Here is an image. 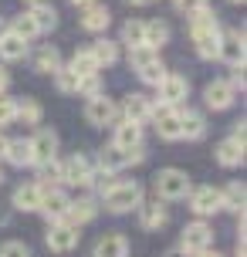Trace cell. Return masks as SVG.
Wrapping results in <instances>:
<instances>
[{
  "mask_svg": "<svg viewBox=\"0 0 247 257\" xmlns=\"http://www.w3.org/2000/svg\"><path fill=\"white\" fill-rule=\"evenodd\" d=\"M234 257H247V244H244V237H237V247H234Z\"/></svg>",
  "mask_w": 247,
  "mask_h": 257,
  "instance_id": "obj_47",
  "label": "cell"
},
{
  "mask_svg": "<svg viewBox=\"0 0 247 257\" xmlns=\"http://www.w3.org/2000/svg\"><path fill=\"white\" fill-rule=\"evenodd\" d=\"M4 159L11 166L24 169V166H34L31 163V139H7V149H4Z\"/></svg>",
  "mask_w": 247,
  "mask_h": 257,
  "instance_id": "obj_21",
  "label": "cell"
},
{
  "mask_svg": "<svg viewBox=\"0 0 247 257\" xmlns=\"http://www.w3.org/2000/svg\"><path fill=\"white\" fill-rule=\"evenodd\" d=\"M68 203H71V200H68L61 190H44L41 193V203H38V213H44V217L54 223V220L68 217Z\"/></svg>",
  "mask_w": 247,
  "mask_h": 257,
  "instance_id": "obj_13",
  "label": "cell"
},
{
  "mask_svg": "<svg viewBox=\"0 0 247 257\" xmlns=\"http://www.w3.org/2000/svg\"><path fill=\"white\" fill-rule=\"evenodd\" d=\"M203 136H207V118L200 112H180V139L200 142Z\"/></svg>",
  "mask_w": 247,
  "mask_h": 257,
  "instance_id": "obj_17",
  "label": "cell"
},
{
  "mask_svg": "<svg viewBox=\"0 0 247 257\" xmlns=\"http://www.w3.org/2000/svg\"><path fill=\"white\" fill-rule=\"evenodd\" d=\"M220 200H223V210H244V200H247V190H244V183H227L220 190Z\"/></svg>",
  "mask_w": 247,
  "mask_h": 257,
  "instance_id": "obj_28",
  "label": "cell"
},
{
  "mask_svg": "<svg viewBox=\"0 0 247 257\" xmlns=\"http://www.w3.org/2000/svg\"><path fill=\"white\" fill-rule=\"evenodd\" d=\"M210 244H213V230H210L203 220H196V223H186V227H183V233H180V250L186 257L207 250Z\"/></svg>",
  "mask_w": 247,
  "mask_h": 257,
  "instance_id": "obj_6",
  "label": "cell"
},
{
  "mask_svg": "<svg viewBox=\"0 0 247 257\" xmlns=\"http://www.w3.org/2000/svg\"><path fill=\"white\" fill-rule=\"evenodd\" d=\"M126 166H139V163H146V146L139 142V146H132V149H126Z\"/></svg>",
  "mask_w": 247,
  "mask_h": 257,
  "instance_id": "obj_43",
  "label": "cell"
},
{
  "mask_svg": "<svg viewBox=\"0 0 247 257\" xmlns=\"http://www.w3.org/2000/svg\"><path fill=\"white\" fill-rule=\"evenodd\" d=\"M0 34H4V27H0Z\"/></svg>",
  "mask_w": 247,
  "mask_h": 257,
  "instance_id": "obj_56",
  "label": "cell"
},
{
  "mask_svg": "<svg viewBox=\"0 0 247 257\" xmlns=\"http://www.w3.org/2000/svg\"><path fill=\"white\" fill-rule=\"evenodd\" d=\"M0 183H4V173H0Z\"/></svg>",
  "mask_w": 247,
  "mask_h": 257,
  "instance_id": "obj_55",
  "label": "cell"
},
{
  "mask_svg": "<svg viewBox=\"0 0 247 257\" xmlns=\"http://www.w3.org/2000/svg\"><path fill=\"white\" fill-rule=\"evenodd\" d=\"M153 58H159L156 48H149V44H136V48H129V64L132 68H143L146 61H153Z\"/></svg>",
  "mask_w": 247,
  "mask_h": 257,
  "instance_id": "obj_39",
  "label": "cell"
},
{
  "mask_svg": "<svg viewBox=\"0 0 247 257\" xmlns=\"http://www.w3.org/2000/svg\"><path fill=\"white\" fill-rule=\"evenodd\" d=\"M98 217V206H95V200H71L68 203V223H75V227H85V223H91V220Z\"/></svg>",
  "mask_w": 247,
  "mask_h": 257,
  "instance_id": "obj_20",
  "label": "cell"
},
{
  "mask_svg": "<svg viewBox=\"0 0 247 257\" xmlns=\"http://www.w3.org/2000/svg\"><path fill=\"white\" fill-rule=\"evenodd\" d=\"M102 196H105V210L108 213H129V210H136L143 203V186L132 180H115Z\"/></svg>",
  "mask_w": 247,
  "mask_h": 257,
  "instance_id": "obj_2",
  "label": "cell"
},
{
  "mask_svg": "<svg viewBox=\"0 0 247 257\" xmlns=\"http://www.w3.org/2000/svg\"><path fill=\"white\" fill-rule=\"evenodd\" d=\"M24 54H27L24 38H17L14 31H4V34H0V58H4V61H21Z\"/></svg>",
  "mask_w": 247,
  "mask_h": 257,
  "instance_id": "obj_25",
  "label": "cell"
},
{
  "mask_svg": "<svg viewBox=\"0 0 247 257\" xmlns=\"http://www.w3.org/2000/svg\"><path fill=\"white\" fill-rule=\"evenodd\" d=\"M122 166H126V156H122V149H115V146L102 149V156H98V173H118Z\"/></svg>",
  "mask_w": 247,
  "mask_h": 257,
  "instance_id": "obj_34",
  "label": "cell"
},
{
  "mask_svg": "<svg viewBox=\"0 0 247 257\" xmlns=\"http://www.w3.org/2000/svg\"><path fill=\"white\" fill-rule=\"evenodd\" d=\"M11 31L17 34V38H24V41H31V38H38V34H41L38 24L31 21V14H21V17H17V21L11 24Z\"/></svg>",
  "mask_w": 247,
  "mask_h": 257,
  "instance_id": "obj_38",
  "label": "cell"
},
{
  "mask_svg": "<svg viewBox=\"0 0 247 257\" xmlns=\"http://www.w3.org/2000/svg\"><path fill=\"white\" fill-rule=\"evenodd\" d=\"M44 240H48V250H54V254H71L78 247V227L68 220H54Z\"/></svg>",
  "mask_w": 247,
  "mask_h": 257,
  "instance_id": "obj_4",
  "label": "cell"
},
{
  "mask_svg": "<svg viewBox=\"0 0 247 257\" xmlns=\"http://www.w3.org/2000/svg\"><path fill=\"white\" fill-rule=\"evenodd\" d=\"M136 75L143 78L146 85H153V88H156L159 81H163V78H166V64L159 61V58H153V61H146L143 68H136Z\"/></svg>",
  "mask_w": 247,
  "mask_h": 257,
  "instance_id": "obj_31",
  "label": "cell"
},
{
  "mask_svg": "<svg viewBox=\"0 0 247 257\" xmlns=\"http://www.w3.org/2000/svg\"><path fill=\"white\" fill-rule=\"evenodd\" d=\"M108 24H112L108 7H102V4H88V7H85V14H81V27H85V31H91V34H105Z\"/></svg>",
  "mask_w": 247,
  "mask_h": 257,
  "instance_id": "obj_16",
  "label": "cell"
},
{
  "mask_svg": "<svg viewBox=\"0 0 247 257\" xmlns=\"http://www.w3.org/2000/svg\"><path fill=\"white\" fill-rule=\"evenodd\" d=\"M78 91L85 95V98L98 95V91H102V81H98V75H81V78H78Z\"/></svg>",
  "mask_w": 247,
  "mask_h": 257,
  "instance_id": "obj_41",
  "label": "cell"
},
{
  "mask_svg": "<svg viewBox=\"0 0 247 257\" xmlns=\"http://www.w3.org/2000/svg\"><path fill=\"white\" fill-rule=\"evenodd\" d=\"M17 118V98H7V91L0 95V125H7Z\"/></svg>",
  "mask_w": 247,
  "mask_h": 257,
  "instance_id": "obj_40",
  "label": "cell"
},
{
  "mask_svg": "<svg viewBox=\"0 0 247 257\" xmlns=\"http://www.w3.org/2000/svg\"><path fill=\"white\" fill-rule=\"evenodd\" d=\"M230 4H244V0H230Z\"/></svg>",
  "mask_w": 247,
  "mask_h": 257,
  "instance_id": "obj_53",
  "label": "cell"
},
{
  "mask_svg": "<svg viewBox=\"0 0 247 257\" xmlns=\"http://www.w3.org/2000/svg\"><path fill=\"white\" fill-rule=\"evenodd\" d=\"M217 163L220 166H227V169H234V166H240L244 163V139H223L220 146H217Z\"/></svg>",
  "mask_w": 247,
  "mask_h": 257,
  "instance_id": "obj_19",
  "label": "cell"
},
{
  "mask_svg": "<svg viewBox=\"0 0 247 257\" xmlns=\"http://www.w3.org/2000/svg\"><path fill=\"white\" fill-rule=\"evenodd\" d=\"M139 142H143V125H139V122H129V118H122V122L115 125V139H112V146L126 153V149L139 146Z\"/></svg>",
  "mask_w": 247,
  "mask_h": 257,
  "instance_id": "obj_18",
  "label": "cell"
},
{
  "mask_svg": "<svg viewBox=\"0 0 247 257\" xmlns=\"http://www.w3.org/2000/svg\"><path fill=\"white\" fill-rule=\"evenodd\" d=\"M7 88H11V71H7V68H0V95H4Z\"/></svg>",
  "mask_w": 247,
  "mask_h": 257,
  "instance_id": "obj_46",
  "label": "cell"
},
{
  "mask_svg": "<svg viewBox=\"0 0 247 257\" xmlns=\"http://www.w3.org/2000/svg\"><path fill=\"white\" fill-rule=\"evenodd\" d=\"M159 88V102L163 105H169V108H176V105H183L186 98H190V81L183 75H169L166 71V78L156 85Z\"/></svg>",
  "mask_w": 247,
  "mask_h": 257,
  "instance_id": "obj_8",
  "label": "cell"
},
{
  "mask_svg": "<svg viewBox=\"0 0 247 257\" xmlns=\"http://www.w3.org/2000/svg\"><path fill=\"white\" fill-rule=\"evenodd\" d=\"M54 85H58V91H61V95H75V91H78V75H75L71 68H65V64H61V68L54 71Z\"/></svg>",
  "mask_w": 247,
  "mask_h": 257,
  "instance_id": "obj_37",
  "label": "cell"
},
{
  "mask_svg": "<svg viewBox=\"0 0 247 257\" xmlns=\"http://www.w3.org/2000/svg\"><path fill=\"white\" fill-rule=\"evenodd\" d=\"M193 257H220V254H217V250H210V247H207V250H200V254H193Z\"/></svg>",
  "mask_w": 247,
  "mask_h": 257,
  "instance_id": "obj_48",
  "label": "cell"
},
{
  "mask_svg": "<svg viewBox=\"0 0 247 257\" xmlns=\"http://www.w3.org/2000/svg\"><path fill=\"white\" fill-rule=\"evenodd\" d=\"M227 85H230V88H240L244 91V64H240V68H234V71H230V78H227Z\"/></svg>",
  "mask_w": 247,
  "mask_h": 257,
  "instance_id": "obj_45",
  "label": "cell"
},
{
  "mask_svg": "<svg viewBox=\"0 0 247 257\" xmlns=\"http://www.w3.org/2000/svg\"><path fill=\"white\" fill-rule=\"evenodd\" d=\"M95 257H129V240L122 233H105L95 244Z\"/></svg>",
  "mask_w": 247,
  "mask_h": 257,
  "instance_id": "obj_22",
  "label": "cell"
},
{
  "mask_svg": "<svg viewBox=\"0 0 247 257\" xmlns=\"http://www.w3.org/2000/svg\"><path fill=\"white\" fill-rule=\"evenodd\" d=\"M139 223H143V230H159V227H166L169 220V210H166V200H153V203H139Z\"/></svg>",
  "mask_w": 247,
  "mask_h": 257,
  "instance_id": "obj_14",
  "label": "cell"
},
{
  "mask_svg": "<svg viewBox=\"0 0 247 257\" xmlns=\"http://www.w3.org/2000/svg\"><path fill=\"white\" fill-rule=\"evenodd\" d=\"M169 41V24L166 21H146V44L149 48H163Z\"/></svg>",
  "mask_w": 247,
  "mask_h": 257,
  "instance_id": "obj_32",
  "label": "cell"
},
{
  "mask_svg": "<svg viewBox=\"0 0 247 257\" xmlns=\"http://www.w3.org/2000/svg\"><path fill=\"white\" fill-rule=\"evenodd\" d=\"M75 7H88V4H95V0H71Z\"/></svg>",
  "mask_w": 247,
  "mask_h": 257,
  "instance_id": "obj_50",
  "label": "cell"
},
{
  "mask_svg": "<svg viewBox=\"0 0 247 257\" xmlns=\"http://www.w3.org/2000/svg\"><path fill=\"white\" fill-rule=\"evenodd\" d=\"M153 118H156L159 139H166V142L180 139V112H176V108H169V105H153Z\"/></svg>",
  "mask_w": 247,
  "mask_h": 257,
  "instance_id": "obj_10",
  "label": "cell"
},
{
  "mask_svg": "<svg viewBox=\"0 0 247 257\" xmlns=\"http://www.w3.org/2000/svg\"><path fill=\"white\" fill-rule=\"evenodd\" d=\"M4 149H7V139H4V132H0V159H4Z\"/></svg>",
  "mask_w": 247,
  "mask_h": 257,
  "instance_id": "obj_49",
  "label": "cell"
},
{
  "mask_svg": "<svg viewBox=\"0 0 247 257\" xmlns=\"http://www.w3.org/2000/svg\"><path fill=\"white\" fill-rule=\"evenodd\" d=\"M27 14H31V21L38 24V31H51V27L58 24V11H54L51 4H41V0H38V4H31V11H27Z\"/></svg>",
  "mask_w": 247,
  "mask_h": 257,
  "instance_id": "obj_26",
  "label": "cell"
},
{
  "mask_svg": "<svg viewBox=\"0 0 247 257\" xmlns=\"http://www.w3.org/2000/svg\"><path fill=\"white\" fill-rule=\"evenodd\" d=\"M61 68V54H58V48H41L38 58H34V71L38 75H54Z\"/></svg>",
  "mask_w": 247,
  "mask_h": 257,
  "instance_id": "obj_29",
  "label": "cell"
},
{
  "mask_svg": "<svg viewBox=\"0 0 247 257\" xmlns=\"http://www.w3.org/2000/svg\"><path fill=\"white\" fill-rule=\"evenodd\" d=\"M234 95L237 91L230 88L227 81H210L207 88H203V102H207V108H213V112H223V108L234 105Z\"/></svg>",
  "mask_w": 247,
  "mask_h": 257,
  "instance_id": "obj_15",
  "label": "cell"
},
{
  "mask_svg": "<svg viewBox=\"0 0 247 257\" xmlns=\"http://www.w3.org/2000/svg\"><path fill=\"white\" fill-rule=\"evenodd\" d=\"M129 4H139V7H143V4H153V0H129Z\"/></svg>",
  "mask_w": 247,
  "mask_h": 257,
  "instance_id": "obj_52",
  "label": "cell"
},
{
  "mask_svg": "<svg viewBox=\"0 0 247 257\" xmlns=\"http://www.w3.org/2000/svg\"><path fill=\"white\" fill-rule=\"evenodd\" d=\"M122 44L126 48L146 44V21H126V27H122Z\"/></svg>",
  "mask_w": 247,
  "mask_h": 257,
  "instance_id": "obj_36",
  "label": "cell"
},
{
  "mask_svg": "<svg viewBox=\"0 0 247 257\" xmlns=\"http://www.w3.org/2000/svg\"><path fill=\"white\" fill-rule=\"evenodd\" d=\"M41 102L38 98H17V118L21 122H27V125H38L41 122Z\"/></svg>",
  "mask_w": 247,
  "mask_h": 257,
  "instance_id": "obj_33",
  "label": "cell"
},
{
  "mask_svg": "<svg viewBox=\"0 0 247 257\" xmlns=\"http://www.w3.org/2000/svg\"><path fill=\"white\" fill-rule=\"evenodd\" d=\"M173 7H176L180 14H186V17H190V14H196L200 7H207V0H173Z\"/></svg>",
  "mask_w": 247,
  "mask_h": 257,
  "instance_id": "obj_44",
  "label": "cell"
},
{
  "mask_svg": "<svg viewBox=\"0 0 247 257\" xmlns=\"http://www.w3.org/2000/svg\"><path fill=\"white\" fill-rule=\"evenodd\" d=\"M41 190H48L54 183H61V163L58 159H48V163H38V180H34Z\"/></svg>",
  "mask_w": 247,
  "mask_h": 257,
  "instance_id": "obj_30",
  "label": "cell"
},
{
  "mask_svg": "<svg viewBox=\"0 0 247 257\" xmlns=\"http://www.w3.org/2000/svg\"><path fill=\"white\" fill-rule=\"evenodd\" d=\"M88 51L95 54V61H98V68H108V64H115V61H118V44H115V41H108V38L95 41V44H91Z\"/></svg>",
  "mask_w": 247,
  "mask_h": 257,
  "instance_id": "obj_27",
  "label": "cell"
},
{
  "mask_svg": "<svg viewBox=\"0 0 247 257\" xmlns=\"http://www.w3.org/2000/svg\"><path fill=\"white\" fill-rule=\"evenodd\" d=\"M230 68H240L244 64V31H220V54Z\"/></svg>",
  "mask_w": 247,
  "mask_h": 257,
  "instance_id": "obj_11",
  "label": "cell"
},
{
  "mask_svg": "<svg viewBox=\"0 0 247 257\" xmlns=\"http://www.w3.org/2000/svg\"><path fill=\"white\" fill-rule=\"evenodd\" d=\"M190 210H193L196 217H213V213H220L223 210L220 190H213V186H200V190H193L190 193Z\"/></svg>",
  "mask_w": 247,
  "mask_h": 257,
  "instance_id": "obj_9",
  "label": "cell"
},
{
  "mask_svg": "<svg viewBox=\"0 0 247 257\" xmlns=\"http://www.w3.org/2000/svg\"><path fill=\"white\" fill-rule=\"evenodd\" d=\"M190 17H193L190 21V38L196 44V54L203 61H213L220 54V21H217V14L210 11V7H200Z\"/></svg>",
  "mask_w": 247,
  "mask_h": 257,
  "instance_id": "obj_1",
  "label": "cell"
},
{
  "mask_svg": "<svg viewBox=\"0 0 247 257\" xmlns=\"http://www.w3.org/2000/svg\"><path fill=\"white\" fill-rule=\"evenodd\" d=\"M41 193H44V190H41L38 183H24V186H17V190H14V210H24V213L38 210Z\"/></svg>",
  "mask_w": 247,
  "mask_h": 257,
  "instance_id": "obj_23",
  "label": "cell"
},
{
  "mask_svg": "<svg viewBox=\"0 0 247 257\" xmlns=\"http://www.w3.org/2000/svg\"><path fill=\"white\" fill-rule=\"evenodd\" d=\"M71 71H75V75H98V61H95V54L88 51V48H85V51H78L75 54V58H71Z\"/></svg>",
  "mask_w": 247,
  "mask_h": 257,
  "instance_id": "obj_35",
  "label": "cell"
},
{
  "mask_svg": "<svg viewBox=\"0 0 247 257\" xmlns=\"http://www.w3.org/2000/svg\"><path fill=\"white\" fill-rule=\"evenodd\" d=\"M166 257H186V254H183L180 247H176V250H169V254H166Z\"/></svg>",
  "mask_w": 247,
  "mask_h": 257,
  "instance_id": "obj_51",
  "label": "cell"
},
{
  "mask_svg": "<svg viewBox=\"0 0 247 257\" xmlns=\"http://www.w3.org/2000/svg\"><path fill=\"white\" fill-rule=\"evenodd\" d=\"M0 257H34V254H31V247L21 244V240H7V244L0 247Z\"/></svg>",
  "mask_w": 247,
  "mask_h": 257,
  "instance_id": "obj_42",
  "label": "cell"
},
{
  "mask_svg": "<svg viewBox=\"0 0 247 257\" xmlns=\"http://www.w3.org/2000/svg\"><path fill=\"white\" fill-rule=\"evenodd\" d=\"M61 183H68V186H91L95 183V166H91L88 156L75 153L68 163H61Z\"/></svg>",
  "mask_w": 247,
  "mask_h": 257,
  "instance_id": "obj_5",
  "label": "cell"
},
{
  "mask_svg": "<svg viewBox=\"0 0 247 257\" xmlns=\"http://www.w3.org/2000/svg\"><path fill=\"white\" fill-rule=\"evenodd\" d=\"M115 115H118V105L108 98V95H91L88 102H85V118H88L91 125H98V128H105V125H112L115 122Z\"/></svg>",
  "mask_w": 247,
  "mask_h": 257,
  "instance_id": "obj_7",
  "label": "cell"
},
{
  "mask_svg": "<svg viewBox=\"0 0 247 257\" xmlns=\"http://www.w3.org/2000/svg\"><path fill=\"white\" fill-rule=\"evenodd\" d=\"M122 112H126L129 122H139V125H143L146 118H153V102H149L146 95H129L126 105H122Z\"/></svg>",
  "mask_w": 247,
  "mask_h": 257,
  "instance_id": "obj_24",
  "label": "cell"
},
{
  "mask_svg": "<svg viewBox=\"0 0 247 257\" xmlns=\"http://www.w3.org/2000/svg\"><path fill=\"white\" fill-rule=\"evenodd\" d=\"M27 4H38V0H27Z\"/></svg>",
  "mask_w": 247,
  "mask_h": 257,
  "instance_id": "obj_54",
  "label": "cell"
},
{
  "mask_svg": "<svg viewBox=\"0 0 247 257\" xmlns=\"http://www.w3.org/2000/svg\"><path fill=\"white\" fill-rule=\"evenodd\" d=\"M156 196L159 200H186L190 196V176L183 169H159L156 173Z\"/></svg>",
  "mask_w": 247,
  "mask_h": 257,
  "instance_id": "obj_3",
  "label": "cell"
},
{
  "mask_svg": "<svg viewBox=\"0 0 247 257\" xmlns=\"http://www.w3.org/2000/svg\"><path fill=\"white\" fill-rule=\"evenodd\" d=\"M54 156H58V136L51 128H38L34 139H31V163L38 166V163H48Z\"/></svg>",
  "mask_w": 247,
  "mask_h": 257,
  "instance_id": "obj_12",
  "label": "cell"
}]
</instances>
